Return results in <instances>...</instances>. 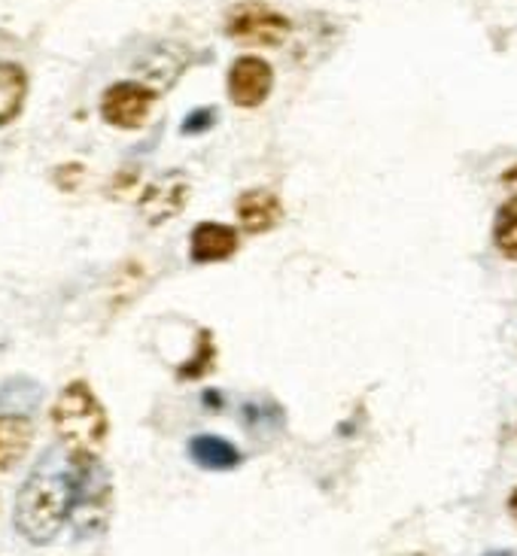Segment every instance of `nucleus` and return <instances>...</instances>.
I'll list each match as a JSON object with an SVG mask.
<instances>
[{"mask_svg":"<svg viewBox=\"0 0 517 556\" xmlns=\"http://www.w3.org/2000/svg\"><path fill=\"white\" fill-rule=\"evenodd\" d=\"M74 514V478L59 471H34L15 498V529L30 544L52 542Z\"/></svg>","mask_w":517,"mask_h":556,"instance_id":"nucleus-1","label":"nucleus"},{"mask_svg":"<svg viewBox=\"0 0 517 556\" xmlns=\"http://www.w3.org/2000/svg\"><path fill=\"white\" fill-rule=\"evenodd\" d=\"M52 426L74 459H94L106 441V410L86 380L64 387L52 407Z\"/></svg>","mask_w":517,"mask_h":556,"instance_id":"nucleus-2","label":"nucleus"},{"mask_svg":"<svg viewBox=\"0 0 517 556\" xmlns=\"http://www.w3.org/2000/svg\"><path fill=\"white\" fill-rule=\"evenodd\" d=\"M289 18L277 13L272 7L250 0V3H238L228 13L226 30L231 40L247 46H280L289 37Z\"/></svg>","mask_w":517,"mask_h":556,"instance_id":"nucleus-3","label":"nucleus"},{"mask_svg":"<svg viewBox=\"0 0 517 556\" xmlns=\"http://www.w3.org/2000/svg\"><path fill=\"white\" fill-rule=\"evenodd\" d=\"M155 94L140 83H116L101 98V116L116 128H140L150 119Z\"/></svg>","mask_w":517,"mask_h":556,"instance_id":"nucleus-4","label":"nucleus"},{"mask_svg":"<svg viewBox=\"0 0 517 556\" xmlns=\"http://www.w3.org/2000/svg\"><path fill=\"white\" fill-rule=\"evenodd\" d=\"M272 64L256 59V55H243L228 71V98L238 106H247V110L265 104V98L272 94Z\"/></svg>","mask_w":517,"mask_h":556,"instance_id":"nucleus-5","label":"nucleus"},{"mask_svg":"<svg viewBox=\"0 0 517 556\" xmlns=\"http://www.w3.org/2000/svg\"><path fill=\"white\" fill-rule=\"evenodd\" d=\"M186 198H189V182L180 174H167L162 180L150 182V189L140 198V213L150 226H162L182 211Z\"/></svg>","mask_w":517,"mask_h":556,"instance_id":"nucleus-6","label":"nucleus"},{"mask_svg":"<svg viewBox=\"0 0 517 556\" xmlns=\"http://www.w3.org/2000/svg\"><path fill=\"white\" fill-rule=\"evenodd\" d=\"M238 231L223 226V223H201L192 228V241H189V253L196 262L207 265V262H226L238 253Z\"/></svg>","mask_w":517,"mask_h":556,"instance_id":"nucleus-7","label":"nucleus"},{"mask_svg":"<svg viewBox=\"0 0 517 556\" xmlns=\"http://www.w3.org/2000/svg\"><path fill=\"white\" fill-rule=\"evenodd\" d=\"M283 216L280 198L272 195L268 189H253L238 198V223L247 235H265L272 231Z\"/></svg>","mask_w":517,"mask_h":556,"instance_id":"nucleus-8","label":"nucleus"},{"mask_svg":"<svg viewBox=\"0 0 517 556\" xmlns=\"http://www.w3.org/2000/svg\"><path fill=\"white\" fill-rule=\"evenodd\" d=\"M30 420L18 417V414H3L0 417V471L13 468L30 447Z\"/></svg>","mask_w":517,"mask_h":556,"instance_id":"nucleus-9","label":"nucleus"},{"mask_svg":"<svg viewBox=\"0 0 517 556\" xmlns=\"http://www.w3.org/2000/svg\"><path fill=\"white\" fill-rule=\"evenodd\" d=\"M189 453L201 468H211V471H226V468H235L241 463V453L238 447L226 441V438L216 435H201L192 438L189 444Z\"/></svg>","mask_w":517,"mask_h":556,"instance_id":"nucleus-10","label":"nucleus"},{"mask_svg":"<svg viewBox=\"0 0 517 556\" xmlns=\"http://www.w3.org/2000/svg\"><path fill=\"white\" fill-rule=\"evenodd\" d=\"M25 94H28V76H25V71L18 64L3 61L0 64V125L13 122L22 113Z\"/></svg>","mask_w":517,"mask_h":556,"instance_id":"nucleus-11","label":"nucleus"},{"mask_svg":"<svg viewBox=\"0 0 517 556\" xmlns=\"http://www.w3.org/2000/svg\"><path fill=\"white\" fill-rule=\"evenodd\" d=\"M493 241L505 258H517V198H508L496 213L493 223Z\"/></svg>","mask_w":517,"mask_h":556,"instance_id":"nucleus-12","label":"nucleus"},{"mask_svg":"<svg viewBox=\"0 0 517 556\" xmlns=\"http://www.w3.org/2000/svg\"><path fill=\"white\" fill-rule=\"evenodd\" d=\"M216 119V113H213L211 106H204V110H196V113H189L186 122H182V135H201V131H207Z\"/></svg>","mask_w":517,"mask_h":556,"instance_id":"nucleus-13","label":"nucleus"},{"mask_svg":"<svg viewBox=\"0 0 517 556\" xmlns=\"http://www.w3.org/2000/svg\"><path fill=\"white\" fill-rule=\"evenodd\" d=\"M502 186L512 192V198H517V165L515 167H508L505 174H502Z\"/></svg>","mask_w":517,"mask_h":556,"instance_id":"nucleus-14","label":"nucleus"},{"mask_svg":"<svg viewBox=\"0 0 517 556\" xmlns=\"http://www.w3.org/2000/svg\"><path fill=\"white\" fill-rule=\"evenodd\" d=\"M508 514L515 517V523H517V490L508 496Z\"/></svg>","mask_w":517,"mask_h":556,"instance_id":"nucleus-15","label":"nucleus"},{"mask_svg":"<svg viewBox=\"0 0 517 556\" xmlns=\"http://www.w3.org/2000/svg\"><path fill=\"white\" fill-rule=\"evenodd\" d=\"M487 556H517L515 551H493V554H487Z\"/></svg>","mask_w":517,"mask_h":556,"instance_id":"nucleus-16","label":"nucleus"}]
</instances>
